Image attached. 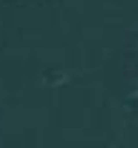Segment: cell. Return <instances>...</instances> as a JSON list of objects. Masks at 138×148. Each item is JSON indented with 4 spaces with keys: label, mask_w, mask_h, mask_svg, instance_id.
Here are the masks:
<instances>
[]
</instances>
